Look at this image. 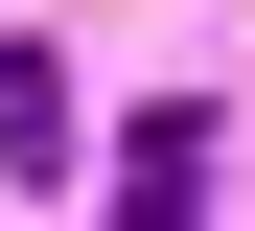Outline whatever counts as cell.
<instances>
[{"instance_id": "obj_2", "label": "cell", "mask_w": 255, "mask_h": 231, "mask_svg": "<svg viewBox=\"0 0 255 231\" xmlns=\"http://www.w3.org/2000/svg\"><path fill=\"white\" fill-rule=\"evenodd\" d=\"M0 162H23V185H70V70H47V46H0Z\"/></svg>"}, {"instance_id": "obj_1", "label": "cell", "mask_w": 255, "mask_h": 231, "mask_svg": "<svg viewBox=\"0 0 255 231\" xmlns=\"http://www.w3.org/2000/svg\"><path fill=\"white\" fill-rule=\"evenodd\" d=\"M116 231H209V116H116Z\"/></svg>"}]
</instances>
